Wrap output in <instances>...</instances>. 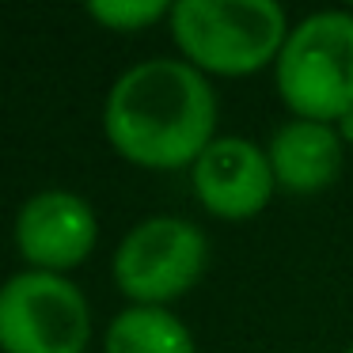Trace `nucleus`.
I'll use <instances>...</instances> for the list:
<instances>
[{
	"instance_id": "obj_2",
	"label": "nucleus",
	"mask_w": 353,
	"mask_h": 353,
	"mask_svg": "<svg viewBox=\"0 0 353 353\" xmlns=\"http://www.w3.org/2000/svg\"><path fill=\"white\" fill-rule=\"evenodd\" d=\"M168 31L201 77L239 80L274 69L292 23L274 0H175Z\"/></svg>"
},
{
	"instance_id": "obj_12",
	"label": "nucleus",
	"mask_w": 353,
	"mask_h": 353,
	"mask_svg": "<svg viewBox=\"0 0 353 353\" xmlns=\"http://www.w3.org/2000/svg\"><path fill=\"white\" fill-rule=\"evenodd\" d=\"M345 353H353V342H350V345H345Z\"/></svg>"
},
{
	"instance_id": "obj_10",
	"label": "nucleus",
	"mask_w": 353,
	"mask_h": 353,
	"mask_svg": "<svg viewBox=\"0 0 353 353\" xmlns=\"http://www.w3.org/2000/svg\"><path fill=\"white\" fill-rule=\"evenodd\" d=\"M88 16L107 31L133 34V31H148L156 23H168L171 4L168 0H92Z\"/></svg>"
},
{
	"instance_id": "obj_11",
	"label": "nucleus",
	"mask_w": 353,
	"mask_h": 353,
	"mask_svg": "<svg viewBox=\"0 0 353 353\" xmlns=\"http://www.w3.org/2000/svg\"><path fill=\"white\" fill-rule=\"evenodd\" d=\"M338 133H342L345 148H350V145H353V110H350V114L342 118V122H338Z\"/></svg>"
},
{
	"instance_id": "obj_9",
	"label": "nucleus",
	"mask_w": 353,
	"mask_h": 353,
	"mask_svg": "<svg viewBox=\"0 0 353 353\" xmlns=\"http://www.w3.org/2000/svg\"><path fill=\"white\" fill-rule=\"evenodd\" d=\"M103 353H198V342L171 307L125 304L103 330Z\"/></svg>"
},
{
	"instance_id": "obj_4",
	"label": "nucleus",
	"mask_w": 353,
	"mask_h": 353,
	"mask_svg": "<svg viewBox=\"0 0 353 353\" xmlns=\"http://www.w3.org/2000/svg\"><path fill=\"white\" fill-rule=\"evenodd\" d=\"M209 270V239L186 216H145L114 247L110 277L130 304L168 307Z\"/></svg>"
},
{
	"instance_id": "obj_3",
	"label": "nucleus",
	"mask_w": 353,
	"mask_h": 353,
	"mask_svg": "<svg viewBox=\"0 0 353 353\" xmlns=\"http://www.w3.org/2000/svg\"><path fill=\"white\" fill-rule=\"evenodd\" d=\"M274 84L292 118L342 122L353 110V12L327 8L292 23Z\"/></svg>"
},
{
	"instance_id": "obj_8",
	"label": "nucleus",
	"mask_w": 353,
	"mask_h": 353,
	"mask_svg": "<svg viewBox=\"0 0 353 353\" xmlns=\"http://www.w3.org/2000/svg\"><path fill=\"white\" fill-rule=\"evenodd\" d=\"M266 156L274 168L277 190L285 194H323L338 183L345 168V141L338 125L289 118L266 141Z\"/></svg>"
},
{
	"instance_id": "obj_1",
	"label": "nucleus",
	"mask_w": 353,
	"mask_h": 353,
	"mask_svg": "<svg viewBox=\"0 0 353 353\" xmlns=\"http://www.w3.org/2000/svg\"><path fill=\"white\" fill-rule=\"evenodd\" d=\"M221 103L213 80L183 57H145L110 84L103 137L125 163L145 171H190L213 145Z\"/></svg>"
},
{
	"instance_id": "obj_6",
	"label": "nucleus",
	"mask_w": 353,
	"mask_h": 353,
	"mask_svg": "<svg viewBox=\"0 0 353 353\" xmlns=\"http://www.w3.org/2000/svg\"><path fill=\"white\" fill-rule=\"evenodd\" d=\"M12 243L27 270L65 274L84 266L99 243V213L77 190L50 186L34 190L12 221Z\"/></svg>"
},
{
	"instance_id": "obj_7",
	"label": "nucleus",
	"mask_w": 353,
	"mask_h": 353,
	"mask_svg": "<svg viewBox=\"0 0 353 353\" xmlns=\"http://www.w3.org/2000/svg\"><path fill=\"white\" fill-rule=\"evenodd\" d=\"M194 201L216 221H254L277 194L266 145L236 133H221L190 168Z\"/></svg>"
},
{
	"instance_id": "obj_5",
	"label": "nucleus",
	"mask_w": 353,
	"mask_h": 353,
	"mask_svg": "<svg viewBox=\"0 0 353 353\" xmlns=\"http://www.w3.org/2000/svg\"><path fill=\"white\" fill-rule=\"evenodd\" d=\"M92 304L65 274L19 270L0 285V353H88Z\"/></svg>"
}]
</instances>
